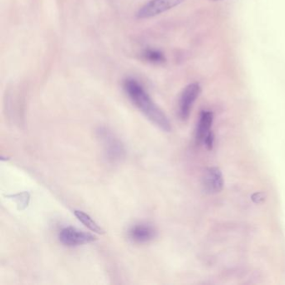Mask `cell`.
I'll use <instances>...</instances> for the list:
<instances>
[{
  "mask_svg": "<svg viewBox=\"0 0 285 285\" xmlns=\"http://www.w3.org/2000/svg\"><path fill=\"white\" fill-rule=\"evenodd\" d=\"M142 57L147 61L153 64H162L166 61L163 52L155 49H147L143 51Z\"/></svg>",
  "mask_w": 285,
  "mask_h": 285,
  "instance_id": "obj_10",
  "label": "cell"
},
{
  "mask_svg": "<svg viewBox=\"0 0 285 285\" xmlns=\"http://www.w3.org/2000/svg\"><path fill=\"white\" fill-rule=\"evenodd\" d=\"M60 243L68 247H77L84 244H91L96 241L97 238L91 234L82 231L73 227H66L61 229L59 234Z\"/></svg>",
  "mask_w": 285,
  "mask_h": 285,
  "instance_id": "obj_4",
  "label": "cell"
},
{
  "mask_svg": "<svg viewBox=\"0 0 285 285\" xmlns=\"http://www.w3.org/2000/svg\"><path fill=\"white\" fill-rule=\"evenodd\" d=\"M10 197H13V199L15 200V202L17 203L19 210H24L30 203V195L29 192H23L21 193L12 195Z\"/></svg>",
  "mask_w": 285,
  "mask_h": 285,
  "instance_id": "obj_11",
  "label": "cell"
},
{
  "mask_svg": "<svg viewBox=\"0 0 285 285\" xmlns=\"http://www.w3.org/2000/svg\"><path fill=\"white\" fill-rule=\"evenodd\" d=\"M213 1H220V0H213Z\"/></svg>",
  "mask_w": 285,
  "mask_h": 285,
  "instance_id": "obj_13",
  "label": "cell"
},
{
  "mask_svg": "<svg viewBox=\"0 0 285 285\" xmlns=\"http://www.w3.org/2000/svg\"><path fill=\"white\" fill-rule=\"evenodd\" d=\"M123 86L125 93L134 106L144 114L148 120L166 132L171 131L172 125L169 119L151 98L141 84L132 78H128L124 82Z\"/></svg>",
  "mask_w": 285,
  "mask_h": 285,
  "instance_id": "obj_1",
  "label": "cell"
},
{
  "mask_svg": "<svg viewBox=\"0 0 285 285\" xmlns=\"http://www.w3.org/2000/svg\"><path fill=\"white\" fill-rule=\"evenodd\" d=\"M224 177L219 167H210L206 170L202 177V186L206 192L213 194L224 188Z\"/></svg>",
  "mask_w": 285,
  "mask_h": 285,
  "instance_id": "obj_6",
  "label": "cell"
},
{
  "mask_svg": "<svg viewBox=\"0 0 285 285\" xmlns=\"http://www.w3.org/2000/svg\"><path fill=\"white\" fill-rule=\"evenodd\" d=\"M185 0H150L138 10L139 19H150L181 5Z\"/></svg>",
  "mask_w": 285,
  "mask_h": 285,
  "instance_id": "obj_3",
  "label": "cell"
},
{
  "mask_svg": "<svg viewBox=\"0 0 285 285\" xmlns=\"http://www.w3.org/2000/svg\"><path fill=\"white\" fill-rule=\"evenodd\" d=\"M96 135L101 141L104 154L109 162L118 163L125 158V147L108 128L99 127L96 130Z\"/></svg>",
  "mask_w": 285,
  "mask_h": 285,
  "instance_id": "obj_2",
  "label": "cell"
},
{
  "mask_svg": "<svg viewBox=\"0 0 285 285\" xmlns=\"http://www.w3.org/2000/svg\"><path fill=\"white\" fill-rule=\"evenodd\" d=\"M74 213L77 219L87 229H90L91 231L98 234H105L104 229L99 226L98 224H96V222L94 221L93 219H91L88 214H86L83 211H80V210H76Z\"/></svg>",
  "mask_w": 285,
  "mask_h": 285,
  "instance_id": "obj_9",
  "label": "cell"
},
{
  "mask_svg": "<svg viewBox=\"0 0 285 285\" xmlns=\"http://www.w3.org/2000/svg\"><path fill=\"white\" fill-rule=\"evenodd\" d=\"M201 92V87L198 83L188 85L182 91L178 103V115L182 121H186L189 117L192 106L195 103Z\"/></svg>",
  "mask_w": 285,
  "mask_h": 285,
  "instance_id": "obj_5",
  "label": "cell"
},
{
  "mask_svg": "<svg viewBox=\"0 0 285 285\" xmlns=\"http://www.w3.org/2000/svg\"><path fill=\"white\" fill-rule=\"evenodd\" d=\"M203 142L206 148H207V149H209V150L212 149L214 144V134L212 133V131L209 132L206 135V137L204 139Z\"/></svg>",
  "mask_w": 285,
  "mask_h": 285,
  "instance_id": "obj_12",
  "label": "cell"
},
{
  "mask_svg": "<svg viewBox=\"0 0 285 285\" xmlns=\"http://www.w3.org/2000/svg\"><path fill=\"white\" fill-rule=\"evenodd\" d=\"M213 122V114L211 111H203L200 115L196 130V141L203 142L204 139L209 132H211V125Z\"/></svg>",
  "mask_w": 285,
  "mask_h": 285,
  "instance_id": "obj_8",
  "label": "cell"
},
{
  "mask_svg": "<svg viewBox=\"0 0 285 285\" xmlns=\"http://www.w3.org/2000/svg\"><path fill=\"white\" fill-rule=\"evenodd\" d=\"M157 236V231L153 226L147 224H135L128 231V237L136 244H146Z\"/></svg>",
  "mask_w": 285,
  "mask_h": 285,
  "instance_id": "obj_7",
  "label": "cell"
}]
</instances>
